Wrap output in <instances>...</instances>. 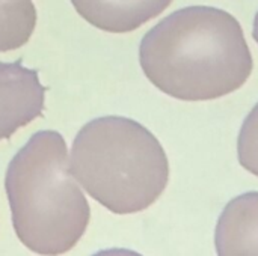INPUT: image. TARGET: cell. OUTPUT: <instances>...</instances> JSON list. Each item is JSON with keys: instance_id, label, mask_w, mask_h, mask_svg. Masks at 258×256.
<instances>
[{"instance_id": "cell-9", "label": "cell", "mask_w": 258, "mask_h": 256, "mask_svg": "<svg viewBox=\"0 0 258 256\" xmlns=\"http://www.w3.org/2000/svg\"><path fill=\"white\" fill-rule=\"evenodd\" d=\"M92 256H142L141 253L135 252V250H128V249H106V250H100Z\"/></svg>"}, {"instance_id": "cell-3", "label": "cell", "mask_w": 258, "mask_h": 256, "mask_svg": "<svg viewBox=\"0 0 258 256\" xmlns=\"http://www.w3.org/2000/svg\"><path fill=\"white\" fill-rule=\"evenodd\" d=\"M70 174L115 214L151 207L169 181V161L157 137L124 116H101L76 134Z\"/></svg>"}, {"instance_id": "cell-1", "label": "cell", "mask_w": 258, "mask_h": 256, "mask_svg": "<svg viewBox=\"0 0 258 256\" xmlns=\"http://www.w3.org/2000/svg\"><path fill=\"white\" fill-rule=\"evenodd\" d=\"M147 78L183 101H207L242 88L254 66L240 23L213 6H187L160 20L139 45Z\"/></svg>"}, {"instance_id": "cell-2", "label": "cell", "mask_w": 258, "mask_h": 256, "mask_svg": "<svg viewBox=\"0 0 258 256\" xmlns=\"http://www.w3.org/2000/svg\"><path fill=\"white\" fill-rule=\"evenodd\" d=\"M12 225L32 252H70L89 225V204L68 167L65 139L53 130L35 133L9 161L5 175Z\"/></svg>"}, {"instance_id": "cell-5", "label": "cell", "mask_w": 258, "mask_h": 256, "mask_svg": "<svg viewBox=\"0 0 258 256\" xmlns=\"http://www.w3.org/2000/svg\"><path fill=\"white\" fill-rule=\"evenodd\" d=\"M215 246L218 256H258V192L239 195L225 205Z\"/></svg>"}, {"instance_id": "cell-7", "label": "cell", "mask_w": 258, "mask_h": 256, "mask_svg": "<svg viewBox=\"0 0 258 256\" xmlns=\"http://www.w3.org/2000/svg\"><path fill=\"white\" fill-rule=\"evenodd\" d=\"M36 8L30 0H0V53L23 47L36 26Z\"/></svg>"}, {"instance_id": "cell-8", "label": "cell", "mask_w": 258, "mask_h": 256, "mask_svg": "<svg viewBox=\"0 0 258 256\" xmlns=\"http://www.w3.org/2000/svg\"><path fill=\"white\" fill-rule=\"evenodd\" d=\"M239 163L258 177V103L245 118L237 139Z\"/></svg>"}, {"instance_id": "cell-4", "label": "cell", "mask_w": 258, "mask_h": 256, "mask_svg": "<svg viewBox=\"0 0 258 256\" xmlns=\"http://www.w3.org/2000/svg\"><path fill=\"white\" fill-rule=\"evenodd\" d=\"M45 91L38 71L26 68L21 59L0 62V140L42 115Z\"/></svg>"}, {"instance_id": "cell-6", "label": "cell", "mask_w": 258, "mask_h": 256, "mask_svg": "<svg viewBox=\"0 0 258 256\" xmlns=\"http://www.w3.org/2000/svg\"><path fill=\"white\" fill-rule=\"evenodd\" d=\"M77 14L91 26L127 33L160 15L172 0H71Z\"/></svg>"}, {"instance_id": "cell-10", "label": "cell", "mask_w": 258, "mask_h": 256, "mask_svg": "<svg viewBox=\"0 0 258 256\" xmlns=\"http://www.w3.org/2000/svg\"><path fill=\"white\" fill-rule=\"evenodd\" d=\"M252 36H254V39L257 41V44H258V12L255 14V18H254V26H252Z\"/></svg>"}]
</instances>
